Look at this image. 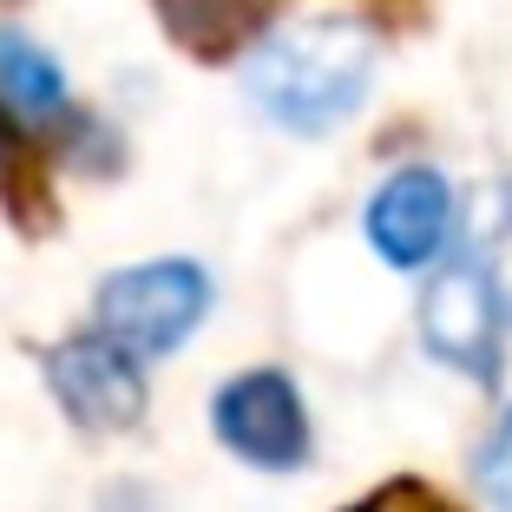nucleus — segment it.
<instances>
[{
    "label": "nucleus",
    "instance_id": "f03ea898",
    "mask_svg": "<svg viewBox=\"0 0 512 512\" xmlns=\"http://www.w3.org/2000/svg\"><path fill=\"white\" fill-rule=\"evenodd\" d=\"M211 316V276L165 256V263H132V270H112L92 296V322L99 335H112L132 355H171V348L191 342V329Z\"/></svg>",
    "mask_w": 512,
    "mask_h": 512
},
{
    "label": "nucleus",
    "instance_id": "6e6552de",
    "mask_svg": "<svg viewBox=\"0 0 512 512\" xmlns=\"http://www.w3.org/2000/svg\"><path fill=\"white\" fill-rule=\"evenodd\" d=\"M158 14H165L171 40L191 46L197 60H224V53L250 46L256 27H263L256 0H158Z\"/></svg>",
    "mask_w": 512,
    "mask_h": 512
},
{
    "label": "nucleus",
    "instance_id": "9b49d317",
    "mask_svg": "<svg viewBox=\"0 0 512 512\" xmlns=\"http://www.w3.org/2000/svg\"><path fill=\"white\" fill-rule=\"evenodd\" d=\"M99 512H158V506H151V493H145V486H132V480H125V486H112V493L99 499Z\"/></svg>",
    "mask_w": 512,
    "mask_h": 512
},
{
    "label": "nucleus",
    "instance_id": "7ed1b4c3",
    "mask_svg": "<svg viewBox=\"0 0 512 512\" xmlns=\"http://www.w3.org/2000/svg\"><path fill=\"white\" fill-rule=\"evenodd\" d=\"M211 427L237 460L263 473H289L309 460V414L283 368H250V375L224 381L211 401Z\"/></svg>",
    "mask_w": 512,
    "mask_h": 512
},
{
    "label": "nucleus",
    "instance_id": "423d86ee",
    "mask_svg": "<svg viewBox=\"0 0 512 512\" xmlns=\"http://www.w3.org/2000/svg\"><path fill=\"white\" fill-rule=\"evenodd\" d=\"M368 243L394 270H427L453 237V184L434 165H407L368 197Z\"/></svg>",
    "mask_w": 512,
    "mask_h": 512
},
{
    "label": "nucleus",
    "instance_id": "0eeeda50",
    "mask_svg": "<svg viewBox=\"0 0 512 512\" xmlns=\"http://www.w3.org/2000/svg\"><path fill=\"white\" fill-rule=\"evenodd\" d=\"M66 106H73V92H66V66L46 53L33 33L20 27H0V112L14 125H60Z\"/></svg>",
    "mask_w": 512,
    "mask_h": 512
},
{
    "label": "nucleus",
    "instance_id": "9d476101",
    "mask_svg": "<svg viewBox=\"0 0 512 512\" xmlns=\"http://www.w3.org/2000/svg\"><path fill=\"white\" fill-rule=\"evenodd\" d=\"M348 512H460V506L440 499L434 486H421V480H394V486H381L375 499H362V506H348Z\"/></svg>",
    "mask_w": 512,
    "mask_h": 512
},
{
    "label": "nucleus",
    "instance_id": "39448f33",
    "mask_svg": "<svg viewBox=\"0 0 512 512\" xmlns=\"http://www.w3.org/2000/svg\"><path fill=\"white\" fill-rule=\"evenodd\" d=\"M46 381L60 394V407L92 434H112V427H132L145 414V375H138V355L119 348L112 335H73L46 355Z\"/></svg>",
    "mask_w": 512,
    "mask_h": 512
},
{
    "label": "nucleus",
    "instance_id": "20e7f679",
    "mask_svg": "<svg viewBox=\"0 0 512 512\" xmlns=\"http://www.w3.org/2000/svg\"><path fill=\"white\" fill-rule=\"evenodd\" d=\"M421 342L427 355H440L447 368L473 381L499 375V289L480 256H460L427 283L421 296Z\"/></svg>",
    "mask_w": 512,
    "mask_h": 512
},
{
    "label": "nucleus",
    "instance_id": "f257e3e1",
    "mask_svg": "<svg viewBox=\"0 0 512 512\" xmlns=\"http://www.w3.org/2000/svg\"><path fill=\"white\" fill-rule=\"evenodd\" d=\"M375 60V27H362L355 14L289 20V27L250 40L243 92L270 125L296 138H322L362 112L368 86H375Z\"/></svg>",
    "mask_w": 512,
    "mask_h": 512
},
{
    "label": "nucleus",
    "instance_id": "1a4fd4ad",
    "mask_svg": "<svg viewBox=\"0 0 512 512\" xmlns=\"http://www.w3.org/2000/svg\"><path fill=\"white\" fill-rule=\"evenodd\" d=\"M473 480H480V493L493 499L499 512H512V407L493 421V434L473 453Z\"/></svg>",
    "mask_w": 512,
    "mask_h": 512
}]
</instances>
